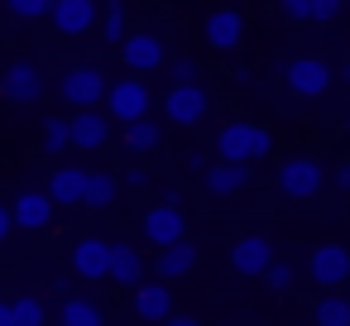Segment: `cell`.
<instances>
[{
	"instance_id": "1",
	"label": "cell",
	"mask_w": 350,
	"mask_h": 326,
	"mask_svg": "<svg viewBox=\"0 0 350 326\" xmlns=\"http://www.w3.org/2000/svg\"><path fill=\"white\" fill-rule=\"evenodd\" d=\"M216 154H221V163L250 168V163H259V159L273 154V135H269L264 125H254V120H230V125H221V135H216Z\"/></svg>"
},
{
	"instance_id": "2",
	"label": "cell",
	"mask_w": 350,
	"mask_h": 326,
	"mask_svg": "<svg viewBox=\"0 0 350 326\" xmlns=\"http://www.w3.org/2000/svg\"><path fill=\"white\" fill-rule=\"evenodd\" d=\"M106 72L96 63H72L63 77H58V96L72 106V111H96V101H106Z\"/></svg>"
},
{
	"instance_id": "3",
	"label": "cell",
	"mask_w": 350,
	"mask_h": 326,
	"mask_svg": "<svg viewBox=\"0 0 350 326\" xmlns=\"http://www.w3.org/2000/svg\"><path fill=\"white\" fill-rule=\"evenodd\" d=\"M283 82H288V92L293 96H321L331 82H336V63H326V58H317V53H297V58H288L283 63Z\"/></svg>"
},
{
	"instance_id": "4",
	"label": "cell",
	"mask_w": 350,
	"mask_h": 326,
	"mask_svg": "<svg viewBox=\"0 0 350 326\" xmlns=\"http://www.w3.org/2000/svg\"><path fill=\"white\" fill-rule=\"evenodd\" d=\"M321 182H326V168L317 163V159H283L278 163V178H273V187L283 192V197H293V202H307V197H317L321 192Z\"/></svg>"
},
{
	"instance_id": "5",
	"label": "cell",
	"mask_w": 350,
	"mask_h": 326,
	"mask_svg": "<svg viewBox=\"0 0 350 326\" xmlns=\"http://www.w3.org/2000/svg\"><path fill=\"white\" fill-rule=\"evenodd\" d=\"M149 87H144V77H120V82H111L106 87V111L120 120V125H135V120H149Z\"/></svg>"
},
{
	"instance_id": "6",
	"label": "cell",
	"mask_w": 350,
	"mask_h": 326,
	"mask_svg": "<svg viewBox=\"0 0 350 326\" xmlns=\"http://www.w3.org/2000/svg\"><path fill=\"white\" fill-rule=\"evenodd\" d=\"M307 273H312V283H317V288L336 293L340 283H350V249H345V245H336V240L317 245V249L307 254Z\"/></svg>"
},
{
	"instance_id": "7",
	"label": "cell",
	"mask_w": 350,
	"mask_h": 326,
	"mask_svg": "<svg viewBox=\"0 0 350 326\" xmlns=\"http://www.w3.org/2000/svg\"><path fill=\"white\" fill-rule=\"evenodd\" d=\"M120 58H125V68H130V77H144V72H163V34H154V29H139V34H125V44H120Z\"/></svg>"
},
{
	"instance_id": "8",
	"label": "cell",
	"mask_w": 350,
	"mask_h": 326,
	"mask_svg": "<svg viewBox=\"0 0 350 326\" xmlns=\"http://www.w3.org/2000/svg\"><path fill=\"white\" fill-rule=\"evenodd\" d=\"M163 116L173 125H202L211 116V92L197 82V87H168L163 92Z\"/></svg>"
},
{
	"instance_id": "9",
	"label": "cell",
	"mask_w": 350,
	"mask_h": 326,
	"mask_svg": "<svg viewBox=\"0 0 350 326\" xmlns=\"http://www.w3.org/2000/svg\"><path fill=\"white\" fill-rule=\"evenodd\" d=\"M202 39H206L216 53H235V49L245 44V10H235V5L211 10V15L202 20Z\"/></svg>"
},
{
	"instance_id": "10",
	"label": "cell",
	"mask_w": 350,
	"mask_h": 326,
	"mask_svg": "<svg viewBox=\"0 0 350 326\" xmlns=\"http://www.w3.org/2000/svg\"><path fill=\"white\" fill-rule=\"evenodd\" d=\"M144 240H149L154 249L183 245V240H187V216H183L178 206H168V202L149 206V211H144Z\"/></svg>"
},
{
	"instance_id": "11",
	"label": "cell",
	"mask_w": 350,
	"mask_h": 326,
	"mask_svg": "<svg viewBox=\"0 0 350 326\" xmlns=\"http://www.w3.org/2000/svg\"><path fill=\"white\" fill-rule=\"evenodd\" d=\"M0 92H5L15 106H34L44 96V68L34 58H15L5 68V77H0Z\"/></svg>"
},
{
	"instance_id": "12",
	"label": "cell",
	"mask_w": 350,
	"mask_h": 326,
	"mask_svg": "<svg viewBox=\"0 0 350 326\" xmlns=\"http://www.w3.org/2000/svg\"><path fill=\"white\" fill-rule=\"evenodd\" d=\"M72 273L87 278V283H101V278L111 273V245H106L101 235L77 240V245H72Z\"/></svg>"
},
{
	"instance_id": "13",
	"label": "cell",
	"mask_w": 350,
	"mask_h": 326,
	"mask_svg": "<svg viewBox=\"0 0 350 326\" xmlns=\"http://www.w3.org/2000/svg\"><path fill=\"white\" fill-rule=\"evenodd\" d=\"M269 264H273V245H269V235H245V240H235V249H230V269H235L240 278H264Z\"/></svg>"
},
{
	"instance_id": "14",
	"label": "cell",
	"mask_w": 350,
	"mask_h": 326,
	"mask_svg": "<svg viewBox=\"0 0 350 326\" xmlns=\"http://www.w3.org/2000/svg\"><path fill=\"white\" fill-rule=\"evenodd\" d=\"M135 316L149 321V326H163V321L173 316V288L159 283V278H144V283L135 288Z\"/></svg>"
},
{
	"instance_id": "15",
	"label": "cell",
	"mask_w": 350,
	"mask_h": 326,
	"mask_svg": "<svg viewBox=\"0 0 350 326\" xmlns=\"http://www.w3.org/2000/svg\"><path fill=\"white\" fill-rule=\"evenodd\" d=\"M53 29L58 34H68V39H77V34H87L96 20H101V10L92 5V0H53Z\"/></svg>"
},
{
	"instance_id": "16",
	"label": "cell",
	"mask_w": 350,
	"mask_h": 326,
	"mask_svg": "<svg viewBox=\"0 0 350 326\" xmlns=\"http://www.w3.org/2000/svg\"><path fill=\"white\" fill-rule=\"evenodd\" d=\"M202 264V249L192 245V240H183V245H173V249H159V264H154V278L159 283H178V278H187L192 269Z\"/></svg>"
},
{
	"instance_id": "17",
	"label": "cell",
	"mask_w": 350,
	"mask_h": 326,
	"mask_svg": "<svg viewBox=\"0 0 350 326\" xmlns=\"http://www.w3.org/2000/svg\"><path fill=\"white\" fill-rule=\"evenodd\" d=\"M68 135H72V149H101L111 139V120L106 111H77L68 120Z\"/></svg>"
},
{
	"instance_id": "18",
	"label": "cell",
	"mask_w": 350,
	"mask_h": 326,
	"mask_svg": "<svg viewBox=\"0 0 350 326\" xmlns=\"http://www.w3.org/2000/svg\"><path fill=\"white\" fill-rule=\"evenodd\" d=\"M10 221H15L20 230H49V221H53L49 192H20L15 206H10Z\"/></svg>"
},
{
	"instance_id": "19",
	"label": "cell",
	"mask_w": 350,
	"mask_h": 326,
	"mask_svg": "<svg viewBox=\"0 0 350 326\" xmlns=\"http://www.w3.org/2000/svg\"><path fill=\"white\" fill-rule=\"evenodd\" d=\"M49 202L53 206H82L87 202V168H58L49 178Z\"/></svg>"
},
{
	"instance_id": "20",
	"label": "cell",
	"mask_w": 350,
	"mask_h": 326,
	"mask_svg": "<svg viewBox=\"0 0 350 326\" xmlns=\"http://www.w3.org/2000/svg\"><path fill=\"white\" fill-rule=\"evenodd\" d=\"M106 278L135 293V288L144 283V254H139L135 245H111V273H106Z\"/></svg>"
},
{
	"instance_id": "21",
	"label": "cell",
	"mask_w": 350,
	"mask_h": 326,
	"mask_svg": "<svg viewBox=\"0 0 350 326\" xmlns=\"http://www.w3.org/2000/svg\"><path fill=\"white\" fill-rule=\"evenodd\" d=\"M202 182H206L211 197H230V192L250 187V168H240V163H206Z\"/></svg>"
},
{
	"instance_id": "22",
	"label": "cell",
	"mask_w": 350,
	"mask_h": 326,
	"mask_svg": "<svg viewBox=\"0 0 350 326\" xmlns=\"http://www.w3.org/2000/svg\"><path fill=\"white\" fill-rule=\"evenodd\" d=\"M63 326H106V312L92 297H68L63 302Z\"/></svg>"
},
{
	"instance_id": "23",
	"label": "cell",
	"mask_w": 350,
	"mask_h": 326,
	"mask_svg": "<svg viewBox=\"0 0 350 326\" xmlns=\"http://www.w3.org/2000/svg\"><path fill=\"white\" fill-rule=\"evenodd\" d=\"M312 321H317V326H350V302H345L340 293H326V297H317Z\"/></svg>"
},
{
	"instance_id": "24",
	"label": "cell",
	"mask_w": 350,
	"mask_h": 326,
	"mask_svg": "<svg viewBox=\"0 0 350 326\" xmlns=\"http://www.w3.org/2000/svg\"><path fill=\"white\" fill-rule=\"evenodd\" d=\"M53 15V0H10L5 5V20H20V25H39Z\"/></svg>"
},
{
	"instance_id": "25",
	"label": "cell",
	"mask_w": 350,
	"mask_h": 326,
	"mask_svg": "<svg viewBox=\"0 0 350 326\" xmlns=\"http://www.w3.org/2000/svg\"><path fill=\"white\" fill-rule=\"evenodd\" d=\"M111 202H116V178H111V173H87V202H82V206L101 211V206H111Z\"/></svg>"
},
{
	"instance_id": "26",
	"label": "cell",
	"mask_w": 350,
	"mask_h": 326,
	"mask_svg": "<svg viewBox=\"0 0 350 326\" xmlns=\"http://www.w3.org/2000/svg\"><path fill=\"white\" fill-rule=\"evenodd\" d=\"M125 5H120V0H111V5L101 10V39L106 44H125Z\"/></svg>"
},
{
	"instance_id": "27",
	"label": "cell",
	"mask_w": 350,
	"mask_h": 326,
	"mask_svg": "<svg viewBox=\"0 0 350 326\" xmlns=\"http://www.w3.org/2000/svg\"><path fill=\"white\" fill-rule=\"evenodd\" d=\"M10 312H15V326H44V302H39L34 293L10 297Z\"/></svg>"
},
{
	"instance_id": "28",
	"label": "cell",
	"mask_w": 350,
	"mask_h": 326,
	"mask_svg": "<svg viewBox=\"0 0 350 326\" xmlns=\"http://www.w3.org/2000/svg\"><path fill=\"white\" fill-rule=\"evenodd\" d=\"M159 144V125L154 120H135V125H125V149H154Z\"/></svg>"
},
{
	"instance_id": "29",
	"label": "cell",
	"mask_w": 350,
	"mask_h": 326,
	"mask_svg": "<svg viewBox=\"0 0 350 326\" xmlns=\"http://www.w3.org/2000/svg\"><path fill=\"white\" fill-rule=\"evenodd\" d=\"M44 149H49V154H63V149H72L68 120H58V116H49V120H44Z\"/></svg>"
},
{
	"instance_id": "30",
	"label": "cell",
	"mask_w": 350,
	"mask_h": 326,
	"mask_svg": "<svg viewBox=\"0 0 350 326\" xmlns=\"http://www.w3.org/2000/svg\"><path fill=\"white\" fill-rule=\"evenodd\" d=\"M264 283H269V288H273V293H288V288H293V283H297V269H293V264H288V259H273V264H269V269H264Z\"/></svg>"
},
{
	"instance_id": "31",
	"label": "cell",
	"mask_w": 350,
	"mask_h": 326,
	"mask_svg": "<svg viewBox=\"0 0 350 326\" xmlns=\"http://www.w3.org/2000/svg\"><path fill=\"white\" fill-rule=\"evenodd\" d=\"M168 77H173V87H197V82H202V68H197L192 58H178V63L168 68Z\"/></svg>"
},
{
	"instance_id": "32",
	"label": "cell",
	"mask_w": 350,
	"mask_h": 326,
	"mask_svg": "<svg viewBox=\"0 0 350 326\" xmlns=\"http://www.w3.org/2000/svg\"><path fill=\"white\" fill-rule=\"evenodd\" d=\"M278 20H288V25H297V20H312V0H283V5L273 10Z\"/></svg>"
},
{
	"instance_id": "33",
	"label": "cell",
	"mask_w": 350,
	"mask_h": 326,
	"mask_svg": "<svg viewBox=\"0 0 350 326\" xmlns=\"http://www.w3.org/2000/svg\"><path fill=\"white\" fill-rule=\"evenodd\" d=\"M340 15H345L340 0H312V20H317V25H331V20H340Z\"/></svg>"
},
{
	"instance_id": "34",
	"label": "cell",
	"mask_w": 350,
	"mask_h": 326,
	"mask_svg": "<svg viewBox=\"0 0 350 326\" xmlns=\"http://www.w3.org/2000/svg\"><path fill=\"white\" fill-rule=\"evenodd\" d=\"M336 187L350 197V163H340V168H336Z\"/></svg>"
},
{
	"instance_id": "35",
	"label": "cell",
	"mask_w": 350,
	"mask_h": 326,
	"mask_svg": "<svg viewBox=\"0 0 350 326\" xmlns=\"http://www.w3.org/2000/svg\"><path fill=\"white\" fill-rule=\"evenodd\" d=\"M125 182H130V187H144V182H149V173H144V168H130V173H125Z\"/></svg>"
},
{
	"instance_id": "36",
	"label": "cell",
	"mask_w": 350,
	"mask_h": 326,
	"mask_svg": "<svg viewBox=\"0 0 350 326\" xmlns=\"http://www.w3.org/2000/svg\"><path fill=\"white\" fill-rule=\"evenodd\" d=\"M163 326H202V321H197V316H183V312H173Z\"/></svg>"
},
{
	"instance_id": "37",
	"label": "cell",
	"mask_w": 350,
	"mask_h": 326,
	"mask_svg": "<svg viewBox=\"0 0 350 326\" xmlns=\"http://www.w3.org/2000/svg\"><path fill=\"white\" fill-rule=\"evenodd\" d=\"M0 326H15V312H10V297H0Z\"/></svg>"
},
{
	"instance_id": "38",
	"label": "cell",
	"mask_w": 350,
	"mask_h": 326,
	"mask_svg": "<svg viewBox=\"0 0 350 326\" xmlns=\"http://www.w3.org/2000/svg\"><path fill=\"white\" fill-rule=\"evenodd\" d=\"M10 226H15V221H10V206H0V240L10 235Z\"/></svg>"
},
{
	"instance_id": "39",
	"label": "cell",
	"mask_w": 350,
	"mask_h": 326,
	"mask_svg": "<svg viewBox=\"0 0 350 326\" xmlns=\"http://www.w3.org/2000/svg\"><path fill=\"white\" fill-rule=\"evenodd\" d=\"M336 77H340V82L350 87V58H340V63H336Z\"/></svg>"
},
{
	"instance_id": "40",
	"label": "cell",
	"mask_w": 350,
	"mask_h": 326,
	"mask_svg": "<svg viewBox=\"0 0 350 326\" xmlns=\"http://www.w3.org/2000/svg\"><path fill=\"white\" fill-rule=\"evenodd\" d=\"M345 130H350V111H345Z\"/></svg>"
},
{
	"instance_id": "41",
	"label": "cell",
	"mask_w": 350,
	"mask_h": 326,
	"mask_svg": "<svg viewBox=\"0 0 350 326\" xmlns=\"http://www.w3.org/2000/svg\"><path fill=\"white\" fill-rule=\"evenodd\" d=\"M345 15H350V5H345Z\"/></svg>"
},
{
	"instance_id": "42",
	"label": "cell",
	"mask_w": 350,
	"mask_h": 326,
	"mask_svg": "<svg viewBox=\"0 0 350 326\" xmlns=\"http://www.w3.org/2000/svg\"><path fill=\"white\" fill-rule=\"evenodd\" d=\"M345 302H350V297H345Z\"/></svg>"
}]
</instances>
